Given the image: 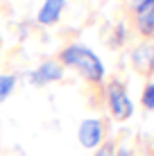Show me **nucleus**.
Segmentation results:
<instances>
[{
  "mask_svg": "<svg viewBox=\"0 0 154 156\" xmlns=\"http://www.w3.org/2000/svg\"><path fill=\"white\" fill-rule=\"evenodd\" d=\"M134 63L143 73L154 68V43H143L134 50Z\"/></svg>",
  "mask_w": 154,
  "mask_h": 156,
  "instance_id": "obj_5",
  "label": "nucleus"
},
{
  "mask_svg": "<svg viewBox=\"0 0 154 156\" xmlns=\"http://www.w3.org/2000/svg\"><path fill=\"white\" fill-rule=\"evenodd\" d=\"M95 156H116V154H113V145H111V143L102 145V149H100V152L95 154Z\"/></svg>",
  "mask_w": 154,
  "mask_h": 156,
  "instance_id": "obj_11",
  "label": "nucleus"
},
{
  "mask_svg": "<svg viewBox=\"0 0 154 156\" xmlns=\"http://www.w3.org/2000/svg\"><path fill=\"white\" fill-rule=\"evenodd\" d=\"M116 156H131V154H129V152H127V149H120V152H118V154H116Z\"/></svg>",
  "mask_w": 154,
  "mask_h": 156,
  "instance_id": "obj_12",
  "label": "nucleus"
},
{
  "mask_svg": "<svg viewBox=\"0 0 154 156\" xmlns=\"http://www.w3.org/2000/svg\"><path fill=\"white\" fill-rule=\"evenodd\" d=\"M63 2H66V0H45L41 12H39V23L50 25V23H55V20H59Z\"/></svg>",
  "mask_w": 154,
  "mask_h": 156,
  "instance_id": "obj_6",
  "label": "nucleus"
},
{
  "mask_svg": "<svg viewBox=\"0 0 154 156\" xmlns=\"http://www.w3.org/2000/svg\"><path fill=\"white\" fill-rule=\"evenodd\" d=\"M143 104L154 111V84H150L145 90H143Z\"/></svg>",
  "mask_w": 154,
  "mask_h": 156,
  "instance_id": "obj_9",
  "label": "nucleus"
},
{
  "mask_svg": "<svg viewBox=\"0 0 154 156\" xmlns=\"http://www.w3.org/2000/svg\"><path fill=\"white\" fill-rule=\"evenodd\" d=\"M152 9H154V0H138V5H136V14H145Z\"/></svg>",
  "mask_w": 154,
  "mask_h": 156,
  "instance_id": "obj_10",
  "label": "nucleus"
},
{
  "mask_svg": "<svg viewBox=\"0 0 154 156\" xmlns=\"http://www.w3.org/2000/svg\"><path fill=\"white\" fill-rule=\"evenodd\" d=\"M109 106H111V113L118 118V120H127V118L134 113V104H131L129 95H127L125 86L120 82L109 84Z\"/></svg>",
  "mask_w": 154,
  "mask_h": 156,
  "instance_id": "obj_2",
  "label": "nucleus"
},
{
  "mask_svg": "<svg viewBox=\"0 0 154 156\" xmlns=\"http://www.w3.org/2000/svg\"><path fill=\"white\" fill-rule=\"evenodd\" d=\"M14 86H16L14 75H0V102L7 100V95L14 90Z\"/></svg>",
  "mask_w": 154,
  "mask_h": 156,
  "instance_id": "obj_7",
  "label": "nucleus"
},
{
  "mask_svg": "<svg viewBox=\"0 0 154 156\" xmlns=\"http://www.w3.org/2000/svg\"><path fill=\"white\" fill-rule=\"evenodd\" d=\"M61 61L68 63V66H73V68H77V70L86 79H91V82H100V79L104 77V66H102V61H100V57L95 55L93 50L84 48V45L66 48V50L61 52Z\"/></svg>",
  "mask_w": 154,
  "mask_h": 156,
  "instance_id": "obj_1",
  "label": "nucleus"
},
{
  "mask_svg": "<svg viewBox=\"0 0 154 156\" xmlns=\"http://www.w3.org/2000/svg\"><path fill=\"white\" fill-rule=\"evenodd\" d=\"M138 27L143 34H152L154 32V9L145 14H138Z\"/></svg>",
  "mask_w": 154,
  "mask_h": 156,
  "instance_id": "obj_8",
  "label": "nucleus"
},
{
  "mask_svg": "<svg viewBox=\"0 0 154 156\" xmlns=\"http://www.w3.org/2000/svg\"><path fill=\"white\" fill-rule=\"evenodd\" d=\"M61 75H63L61 63L45 61L30 75V79H32V84H45V82H57V79H61Z\"/></svg>",
  "mask_w": 154,
  "mask_h": 156,
  "instance_id": "obj_4",
  "label": "nucleus"
},
{
  "mask_svg": "<svg viewBox=\"0 0 154 156\" xmlns=\"http://www.w3.org/2000/svg\"><path fill=\"white\" fill-rule=\"evenodd\" d=\"M79 143L84 145V147H98L100 140H102V122L98 120V118H88V120H84L82 125H79Z\"/></svg>",
  "mask_w": 154,
  "mask_h": 156,
  "instance_id": "obj_3",
  "label": "nucleus"
}]
</instances>
